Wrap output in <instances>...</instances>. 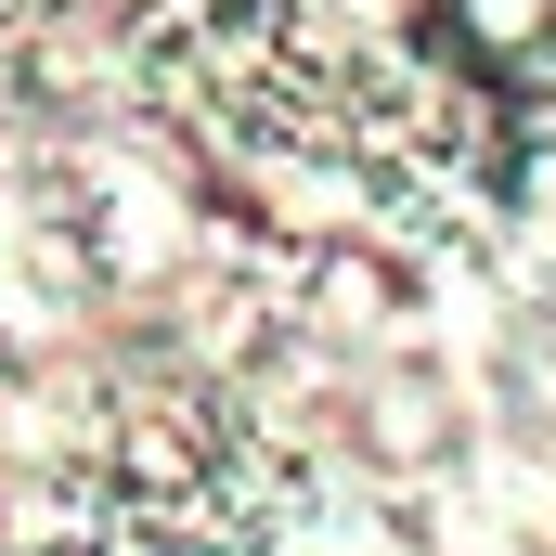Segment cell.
<instances>
[{"instance_id":"obj_1","label":"cell","mask_w":556,"mask_h":556,"mask_svg":"<svg viewBox=\"0 0 556 556\" xmlns=\"http://www.w3.org/2000/svg\"><path fill=\"white\" fill-rule=\"evenodd\" d=\"M440 26H453V52L492 65V78L556 65V0H440Z\"/></svg>"}]
</instances>
